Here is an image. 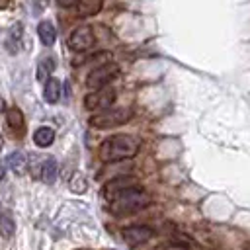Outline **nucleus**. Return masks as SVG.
Returning a JSON list of instances; mask_svg holds the SVG:
<instances>
[{
	"mask_svg": "<svg viewBox=\"0 0 250 250\" xmlns=\"http://www.w3.org/2000/svg\"><path fill=\"white\" fill-rule=\"evenodd\" d=\"M141 143L131 135H113L105 139L100 146V158L104 162H119L125 158H133L139 152Z\"/></svg>",
	"mask_w": 250,
	"mask_h": 250,
	"instance_id": "obj_1",
	"label": "nucleus"
},
{
	"mask_svg": "<svg viewBox=\"0 0 250 250\" xmlns=\"http://www.w3.org/2000/svg\"><path fill=\"white\" fill-rule=\"evenodd\" d=\"M148 203H150V195L141 186H135V188L127 189L125 193H121L119 197H115L113 201H109L107 209H109V213L123 217V215H131V213L141 211Z\"/></svg>",
	"mask_w": 250,
	"mask_h": 250,
	"instance_id": "obj_2",
	"label": "nucleus"
},
{
	"mask_svg": "<svg viewBox=\"0 0 250 250\" xmlns=\"http://www.w3.org/2000/svg\"><path fill=\"white\" fill-rule=\"evenodd\" d=\"M131 109L127 107H115V109H102L100 113H94L90 117V125L96 129H111V127H119L123 123H127L131 119Z\"/></svg>",
	"mask_w": 250,
	"mask_h": 250,
	"instance_id": "obj_3",
	"label": "nucleus"
},
{
	"mask_svg": "<svg viewBox=\"0 0 250 250\" xmlns=\"http://www.w3.org/2000/svg\"><path fill=\"white\" fill-rule=\"evenodd\" d=\"M117 74H119V66H117V64H113V62L100 64V66H96V68L88 74L86 86H88L90 90H100V88L107 86Z\"/></svg>",
	"mask_w": 250,
	"mask_h": 250,
	"instance_id": "obj_4",
	"label": "nucleus"
},
{
	"mask_svg": "<svg viewBox=\"0 0 250 250\" xmlns=\"http://www.w3.org/2000/svg\"><path fill=\"white\" fill-rule=\"evenodd\" d=\"M113 102H115V90L109 86H104V88L88 94L84 100V105H86V109L96 111V109H107Z\"/></svg>",
	"mask_w": 250,
	"mask_h": 250,
	"instance_id": "obj_5",
	"label": "nucleus"
},
{
	"mask_svg": "<svg viewBox=\"0 0 250 250\" xmlns=\"http://www.w3.org/2000/svg\"><path fill=\"white\" fill-rule=\"evenodd\" d=\"M135 186H139V180H137L135 176H119V178H113V180H109V182L105 184V188H104V197H105L107 201H113L115 197H119L121 193H125L127 189H131V188H135Z\"/></svg>",
	"mask_w": 250,
	"mask_h": 250,
	"instance_id": "obj_6",
	"label": "nucleus"
},
{
	"mask_svg": "<svg viewBox=\"0 0 250 250\" xmlns=\"http://www.w3.org/2000/svg\"><path fill=\"white\" fill-rule=\"evenodd\" d=\"M68 45L74 51H86L94 45V31L90 25H80L72 31V35L68 37Z\"/></svg>",
	"mask_w": 250,
	"mask_h": 250,
	"instance_id": "obj_7",
	"label": "nucleus"
},
{
	"mask_svg": "<svg viewBox=\"0 0 250 250\" xmlns=\"http://www.w3.org/2000/svg\"><path fill=\"white\" fill-rule=\"evenodd\" d=\"M121 234H123V240L129 246H139V244L146 242L152 236V229L150 227H145V225H133V227L123 229Z\"/></svg>",
	"mask_w": 250,
	"mask_h": 250,
	"instance_id": "obj_8",
	"label": "nucleus"
},
{
	"mask_svg": "<svg viewBox=\"0 0 250 250\" xmlns=\"http://www.w3.org/2000/svg\"><path fill=\"white\" fill-rule=\"evenodd\" d=\"M6 123H8V127L12 129L14 135H18V137L23 135V131H25V121H23V113H21L18 107H10V109H8V113H6Z\"/></svg>",
	"mask_w": 250,
	"mask_h": 250,
	"instance_id": "obj_9",
	"label": "nucleus"
},
{
	"mask_svg": "<svg viewBox=\"0 0 250 250\" xmlns=\"http://www.w3.org/2000/svg\"><path fill=\"white\" fill-rule=\"evenodd\" d=\"M43 98H45V102H49V104L59 102V98H61V80H59V78H49V80L45 82Z\"/></svg>",
	"mask_w": 250,
	"mask_h": 250,
	"instance_id": "obj_10",
	"label": "nucleus"
},
{
	"mask_svg": "<svg viewBox=\"0 0 250 250\" xmlns=\"http://www.w3.org/2000/svg\"><path fill=\"white\" fill-rule=\"evenodd\" d=\"M53 70H55V59L53 57H43L39 62H37V80L39 82H47L49 78H51V74H53Z\"/></svg>",
	"mask_w": 250,
	"mask_h": 250,
	"instance_id": "obj_11",
	"label": "nucleus"
},
{
	"mask_svg": "<svg viewBox=\"0 0 250 250\" xmlns=\"http://www.w3.org/2000/svg\"><path fill=\"white\" fill-rule=\"evenodd\" d=\"M33 141H35L37 146L47 148V146H51L53 141H55V131H53L51 127H39V129L33 133Z\"/></svg>",
	"mask_w": 250,
	"mask_h": 250,
	"instance_id": "obj_12",
	"label": "nucleus"
},
{
	"mask_svg": "<svg viewBox=\"0 0 250 250\" xmlns=\"http://www.w3.org/2000/svg\"><path fill=\"white\" fill-rule=\"evenodd\" d=\"M37 33H39V39L43 45L51 47L55 43V37H57V31H55V25L51 21H41L39 27H37Z\"/></svg>",
	"mask_w": 250,
	"mask_h": 250,
	"instance_id": "obj_13",
	"label": "nucleus"
},
{
	"mask_svg": "<svg viewBox=\"0 0 250 250\" xmlns=\"http://www.w3.org/2000/svg\"><path fill=\"white\" fill-rule=\"evenodd\" d=\"M104 0H78V16L88 18V16H96L102 10Z\"/></svg>",
	"mask_w": 250,
	"mask_h": 250,
	"instance_id": "obj_14",
	"label": "nucleus"
},
{
	"mask_svg": "<svg viewBox=\"0 0 250 250\" xmlns=\"http://www.w3.org/2000/svg\"><path fill=\"white\" fill-rule=\"evenodd\" d=\"M6 162L12 168V172H16V174H25L27 172V158H25L23 152H12Z\"/></svg>",
	"mask_w": 250,
	"mask_h": 250,
	"instance_id": "obj_15",
	"label": "nucleus"
},
{
	"mask_svg": "<svg viewBox=\"0 0 250 250\" xmlns=\"http://www.w3.org/2000/svg\"><path fill=\"white\" fill-rule=\"evenodd\" d=\"M57 172H59L57 160H55V158H49V160H45L43 166H41V180H43L45 184H55Z\"/></svg>",
	"mask_w": 250,
	"mask_h": 250,
	"instance_id": "obj_16",
	"label": "nucleus"
},
{
	"mask_svg": "<svg viewBox=\"0 0 250 250\" xmlns=\"http://www.w3.org/2000/svg\"><path fill=\"white\" fill-rule=\"evenodd\" d=\"M14 232H16V221H14L12 213L10 211H2L0 213V234L4 238H10Z\"/></svg>",
	"mask_w": 250,
	"mask_h": 250,
	"instance_id": "obj_17",
	"label": "nucleus"
},
{
	"mask_svg": "<svg viewBox=\"0 0 250 250\" xmlns=\"http://www.w3.org/2000/svg\"><path fill=\"white\" fill-rule=\"evenodd\" d=\"M158 250H189V246H186L182 242H168V244H162Z\"/></svg>",
	"mask_w": 250,
	"mask_h": 250,
	"instance_id": "obj_18",
	"label": "nucleus"
},
{
	"mask_svg": "<svg viewBox=\"0 0 250 250\" xmlns=\"http://www.w3.org/2000/svg\"><path fill=\"white\" fill-rule=\"evenodd\" d=\"M78 0H57V4L59 6H62V8H68V6H72V4H76Z\"/></svg>",
	"mask_w": 250,
	"mask_h": 250,
	"instance_id": "obj_19",
	"label": "nucleus"
},
{
	"mask_svg": "<svg viewBox=\"0 0 250 250\" xmlns=\"http://www.w3.org/2000/svg\"><path fill=\"white\" fill-rule=\"evenodd\" d=\"M8 2H10V0H0V10H4V8L8 6Z\"/></svg>",
	"mask_w": 250,
	"mask_h": 250,
	"instance_id": "obj_20",
	"label": "nucleus"
},
{
	"mask_svg": "<svg viewBox=\"0 0 250 250\" xmlns=\"http://www.w3.org/2000/svg\"><path fill=\"white\" fill-rule=\"evenodd\" d=\"M4 107H6V104H4V100L0 98V111H4Z\"/></svg>",
	"mask_w": 250,
	"mask_h": 250,
	"instance_id": "obj_21",
	"label": "nucleus"
},
{
	"mask_svg": "<svg viewBox=\"0 0 250 250\" xmlns=\"http://www.w3.org/2000/svg\"><path fill=\"white\" fill-rule=\"evenodd\" d=\"M4 178V164H0V180Z\"/></svg>",
	"mask_w": 250,
	"mask_h": 250,
	"instance_id": "obj_22",
	"label": "nucleus"
},
{
	"mask_svg": "<svg viewBox=\"0 0 250 250\" xmlns=\"http://www.w3.org/2000/svg\"><path fill=\"white\" fill-rule=\"evenodd\" d=\"M2 146H4V139H2V135H0V150H2Z\"/></svg>",
	"mask_w": 250,
	"mask_h": 250,
	"instance_id": "obj_23",
	"label": "nucleus"
},
{
	"mask_svg": "<svg viewBox=\"0 0 250 250\" xmlns=\"http://www.w3.org/2000/svg\"><path fill=\"white\" fill-rule=\"evenodd\" d=\"M84 250H86V248H84Z\"/></svg>",
	"mask_w": 250,
	"mask_h": 250,
	"instance_id": "obj_24",
	"label": "nucleus"
}]
</instances>
